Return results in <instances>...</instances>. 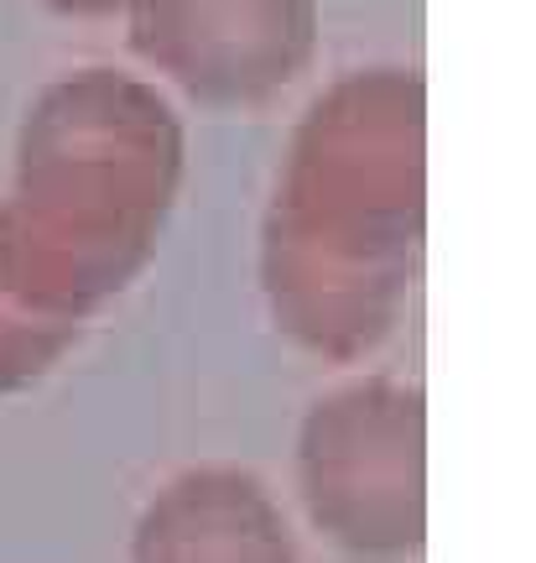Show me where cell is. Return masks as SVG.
I'll return each mask as SVG.
<instances>
[{"label": "cell", "instance_id": "6da1fadb", "mask_svg": "<svg viewBox=\"0 0 536 563\" xmlns=\"http://www.w3.org/2000/svg\"><path fill=\"white\" fill-rule=\"evenodd\" d=\"M427 214L417 68L338 74L292 125L260 224V292L287 340L355 365L397 334Z\"/></svg>", "mask_w": 536, "mask_h": 563}, {"label": "cell", "instance_id": "7a4b0ae2", "mask_svg": "<svg viewBox=\"0 0 536 563\" xmlns=\"http://www.w3.org/2000/svg\"><path fill=\"white\" fill-rule=\"evenodd\" d=\"M188 131L157 84L74 68L42 89L0 203V272L37 313L89 323L157 256Z\"/></svg>", "mask_w": 536, "mask_h": 563}, {"label": "cell", "instance_id": "3957f363", "mask_svg": "<svg viewBox=\"0 0 536 563\" xmlns=\"http://www.w3.org/2000/svg\"><path fill=\"white\" fill-rule=\"evenodd\" d=\"M302 511L349 563H412L427 543V397L397 376H349L298 422Z\"/></svg>", "mask_w": 536, "mask_h": 563}, {"label": "cell", "instance_id": "277c9868", "mask_svg": "<svg viewBox=\"0 0 536 563\" xmlns=\"http://www.w3.org/2000/svg\"><path fill=\"white\" fill-rule=\"evenodd\" d=\"M125 37L203 110H266L319 58V0H125Z\"/></svg>", "mask_w": 536, "mask_h": 563}, {"label": "cell", "instance_id": "5b68a950", "mask_svg": "<svg viewBox=\"0 0 536 563\" xmlns=\"http://www.w3.org/2000/svg\"><path fill=\"white\" fill-rule=\"evenodd\" d=\"M131 563H298V538L260 475L193 464L136 517Z\"/></svg>", "mask_w": 536, "mask_h": 563}, {"label": "cell", "instance_id": "8992f818", "mask_svg": "<svg viewBox=\"0 0 536 563\" xmlns=\"http://www.w3.org/2000/svg\"><path fill=\"white\" fill-rule=\"evenodd\" d=\"M79 323L37 313L0 272V397H16L26 386H37L79 344Z\"/></svg>", "mask_w": 536, "mask_h": 563}, {"label": "cell", "instance_id": "52a82bcc", "mask_svg": "<svg viewBox=\"0 0 536 563\" xmlns=\"http://www.w3.org/2000/svg\"><path fill=\"white\" fill-rule=\"evenodd\" d=\"M47 11H58V16H79V21H100V16H120L125 11V0H37Z\"/></svg>", "mask_w": 536, "mask_h": 563}]
</instances>
